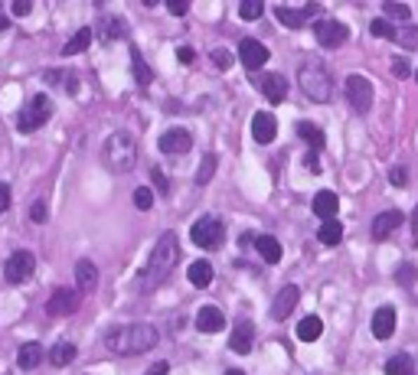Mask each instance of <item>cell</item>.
I'll use <instances>...</instances> for the list:
<instances>
[{"mask_svg": "<svg viewBox=\"0 0 418 375\" xmlns=\"http://www.w3.org/2000/svg\"><path fill=\"white\" fill-rule=\"evenodd\" d=\"M177 261H180V245H177V235L163 232L161 238H157V245H154V252H151V258H147V264H144V271L137 274V291H141V294L157 291V287H161V284L173 274Z\"/></svg>", "mask_w": 418, "mask_h": 375, "instance_id": "cell-1", "label": "cell"}, {"mask_svg": "<svg viewBox=\"0 0 418 375\" xmlns=\"http://www.w3.org/2000/svg\"><path fill=\"white\" fill-rule=\"evenodd\" d=\"M4 29H10V17L4 13V10H0V33H4Z\"/></svg>", "mask_w": 418, "mask_h": 375, "instance_id": "cell-52", "label": "cell"}, {"mask_svg": "<svg viewBox=\"0 0 418 375\" xmlns=\"http://www.w3.org/2000/svg\"><path fill=\"white\" fill-rule=\"evenodd\" d=\"M72 359H76V346H72V343H66V339L49 349V362H53V366H69Z\"/></svg>", "mask_w": 418, "mask_h": 375, "instance_id": "cell-30", "label": "cell"}, {"mask_svg": "<svg viewBox=\"0 0 418 375\" xmlns=\"http://www.w3.org/2000/svg\"><path fill=\"white\" fill-rule=\"evenodd\" d=\"M415 82H418V72H415Z\"/></svg>", "mask_w": 418, "mask_h": 375, "instance_id": "cell-55", "label": "cell"}, {"mask_svg": "<svg viewBox=\"0 0 418 375\" xmlns=\"http://www.w3.org/2000/svg\"><path fill=\"white\" fill-rule=\"evenodd\" d=\"M213 62H216L219 69H229L232 66V56H229L226 49H213Z\"/></svg>", "mask_w": 418, "mask_h": 375, "instance_id": "cell-42", "label": "cell"}, {"mask_svg": "<svg viewBox=\"0 0 418 375\" xmlns=\"http://www.w3.org/2000/svg\"><path fill=\"white\" fill-rule=\"evenodd\" d=\"M317 238H321L323 245H340V238H343V225L337 222V219H327V222L321 225Z\"/></svg>", "mask_w": 418, "mask_h": 375, "instance_id": "cell-32", "label": "cell"}, {"mask_svg": "<svg viewBox=\"0 0 418 375\" xmlns=\"http://www.w3.org/2000/svg\"><path fill=\"white\" fill-rule=\"evenodd\" d=\"M76 284H79V291H82V294L95 291V287H98V268H95V264L82 258V261L76 264Z\"/></svg>", "mask_w": 418, "mask_h": 375, "instance_id": "cell-22", "label": "cell"}, {"mask_svg": "<svg viewBox=\"0 0 418 375\" xmlns=\"http://www.w3.org/2000/svg\"><path fill=\"white\" fill-rule=\"evenodd\" d=\"M167 10H170L173 17H187V10H190V4H187V0H170V4H167Z\"/></svg>", "mask_w": 418, "mask_h": 375, "instance_id": "cell-43", "label": "cell"}, {"mask_svg": "<svg viewBox=\"0 0 418 375\" xmlns=\"http://www.w3.org/2000/svg\"><path fill=\"white\" fill-rule=\"evenodd\" d=\"M304 163H307V167L314 170V173H317V170H321V163H317V157H314V154H307V160H304Z\"/></svg>", "mask_w": 418, "mask_h": 375, "instance_id": "cell-51", "label": "cell"}, {"mask_svg": "<svg viewBox=\"0 0 418 375\" xmlns=\"http://www.w3.org/2000/svg\"><path fill=\"white\" fill-rule=\"evenodd\" d=\"M262 13H265L262 0H242V4H238V17L242 20H258Z\"/></svg>", "mask_w": 418, "mask_h": 375, "instance_id": "cell-35", "label": "cell"}, {"mask_svg": "<svg viewBox=\"0 0 418 375\" xmlns=\"http://www.w3.org/2000/svg\"><path fill=\"white\" fill-rule=\"evenodd\" d=\"M177 59H180L183 66H190V62H193V49L190 46H180V49H177Z\"/></svg>", "mask_w": 418, "mask_h": 375, "instance_id": "cell-48", "label": "cell"}, {"mask_svg": "<svg viewBox=\"0 0 418 375\" xmlns=\"http://www.w3.org/2000/svg\"><path fill=\"white\" fill-rule=\"evenodd\" d=\"M216 154H206V157H203V163H200V170H196V186H206L209 183V177H213V173H216Z\"/></svg>", "mask_w": 418, "mask_h": 375, "instance_id": "cell-33", "label": "cell"}, {"mask_svg": "<svg viewBox=\"0 0 418 375\" xmlns=\"http://www.w3.org/2000/svg\"><path fill=\"white\" fill-rule=\"evenodd\" d=\"M297 134H301V137H304V141L311 144L314 150H321L323 141H327L321 128H317V124H311V121H297Z\"/></svg>", "mask_w": 418, "mask_h": 375, "instance_id": "cell-31", "label": "cell"}, {"mask_svg": "<svg viewBox=\"0 0 418 375\" xmlns=\"http://www.w3.org/2000/svg\"><path fill=\"white\" fill-rule=\"evenodd\" d=\"M157 147H161V154H187V150L193 147V134L183 131V128H170V131L161 134V141H157Z\"/></svg>", "mask_w": 418, "mask_h": 375, "instance_id": "cell-12", "label": "cell"}, {"mask_svg": "<svg viewBox=\"0 0 418 375\" xmlns=\"http://www.w3.org/2000/svg\"><path fill=\"white\" fill-rule=\"evenodd\" d=\"M222 327H226L222 310L219 307H200V313H196V329H200V333H219Z\"/></svg>", "mask_w": 418, "mask_h": 375, "instance_id": "cell-21", "label": "cell"}, {"mask_svg": "<svg viewBox=\"0 0 418 375\" xmlns=\"http://www.w3.org/2000/svg\"><path fill=\"white\" fill-rule=\"evenodd\" d=\"M386 375H415V362H412L409 353H399L386 362Z\"/></svg>", "mask_w": 418, "mask_h": 375, "instance_id": "cell-28", "label": "cell"}, {"mask_svg": "<svg viewBox=\"0 0 418 375\" xmlns=\"http://www.w3.org/2000/svg\"><path fill=\"white\" fill-rule=\"evenodd\" d=\"M190 238H193V245H196V248L216 252L219 245L226 242V225L219 222V219H213V216H203V219H196V222H193Z\"/></svg>", "mask_w": 418, "mask_h": 375, "instance_id": "cell-6", "label": "cell"}, {"mask_svg": "<svg viewBox=\"0 0 418 375\" xmlns=\"http://www.w3.org/2000/svg\"><path fill=\"white\" fill-rule=\"evenodd\" d=\"M382 13L389 20H412V7H405V4H382Z\"/></svg>", "mask_w": 418, "mask_h": 375, "instance_id": "cell-36", "label": "cell"}, {"mask_svg": "<svg viewBox=\"0 0 418 375\" xmlns=\"http://www.w3.org/2000/svg\"><path fill=\"white\" fill-rule=\"evenodd\" d=\"M314 36L323 49H340L350 39V29L343 27L340 20H321V23H314Z\"/></svg>", "mask_w": 418, "mask_h": 375, "instance_id": "cell-8", "label": "cell"}, {"mask_svg": "<svg viewBox=\"0 0 418 375\" xmlns=\"http://www.w3.org/2000/svg\"><path fill=\"white\" fill-rule=\"evenodd\" d=\"M187 278H190L193 287H209L216 274H213V264L209 261H193L190 268H187Z\"/></svg>", "mask_w": 418, "mask_h": 375, "instance_id": "cell-24", "label": "cell"}, {"mask_svg": "<svg viewBox=\"0 0 418 375\" xmlns=\"http://www.w3.org/2000/svg\"><path fill=\"white\" fill-rule=\"evenodd\" d=\"M412 222H415V232H418V206H415V212H412Z\"/></svg>", "mask_w": 418, "mask_h": 375, "instance_id": "cell-53", "label": "cell"}, {"mask_svg": "<svg viewBox=\"0 0 418 375\" xmlns=\"http://www.w3.org/2000/svg\"><path fill=\"white\" fill-rule=\"evenodd\" d=\"M29 219H33V222L36 225H43L49 219V212H46V203H33V206H29Z\"/></svg>", "mask_w": 418, "mask_h": 375, "instance_id": "cell-40", "label": "cell"}, {"mask_svg": "<svg viewBox=\"0 0 418 375\" xmlns=\"http://www.w3.org/2000/svg\"><path fill=\"white\" fill-rule=\"evenodd\" d=\"M79 304H82V294H79L76 287H56L53 297L46 300V313H53V317H69V313L79 310Z\"/></svg>", "mask_w": 418, "mask_h": 375, "instance_id": "cell-10", "label": "cell"}, {"mask_svg": "<svg viewBox=\"0 0 418 375\" xmlns=\"http://www.w3.org/2000/svg\"><path fill=\"white\" fill-rule=\"evenodd\" d=\"M255 248H258V254H262V261H268V264L281 261V245H278V238H271V235H258Z\"/></svg>", "mask_w": 418, "mask_h": 375, "instance_id": "cell-23", "label": "cell"}, {"mask_svg": "<svg viewBox=\"0 0 418 375\" xmlns=\"http://www.w3.org/2000/svg\"><path fill=\"white\" fill-rule=\"evenodd\" d=\"M88 43H92V27H82L76 36H72L66 46H62V56H79V53H86Z\"/></svg>", "mask_w": 418, "mask_h": 375, "instance_id": "cell-27", "label": "cell"}, {"mask_svg": "<svg viewBox=\"0 0 418 375\" xmlns=\"http://www.w3.org/2000/svg\"><path fill=\"white\" fill-rule=\"evenodd\" d=\"M278 134V121L271 111H258L255 118H252V137H255L258 144H271Z\"/></svg>", "mask_w": 418, "mask_h": 375, "instance_id": "cell-17", "label": "cell"}, {"mask_svg": "<svg viewBox=\"0 0 418 375\" xmlns=\"http://www.w3.org/2000/svg\"><path fill=\"white\" fill-rule=\"evenodd\" d=\"M255 85L262 88V95H265L271 104H281L288 98V79L278 72H262V79H255Z\"/></svg>", "mask_w": 418, "mask_h": 375, "instance_id": "cell-11", "label": "cell"}, {"mask_svg": "<svg viewBox=\"0 0 418 375\" xmlns=\"http://www.w3.org/2000/svg\"><path fill=\"white\" fill-rule=\"evenodd\" d=\"M128 29H124V20H118V17H108L102 23V39H121Z\"/></svg>", "mask_w": 418, "mask_h": 375, "instance_id": "cell-34", "label": "cell"}, {"mask_svg": "<svg viewBox=\"0 0 418 375\" xmlns=\"http://www.w3.org/2000/svg\"><path fill=\"white\" fill-rule=\"evenodd\" d=\"M226 375H245V372H242V369H229Z\"/></svg>", "mask_w": 418, "mask_h": 375, "instance_id": "cell-54", "label": "cell"}, {"mask_svg": "<svg viewBox=\"0 0 418 375\" xmlns=\"http://www.w3.org/2000/svg\"><path fill=\"white\" fill-rule=\"evenodd\" d=\"M151 177H154V183H157V189H161V193H167V189H170V186H167V177H163L157 167L151 170Z\"/></svg>", "mask_w": 418, "mask_h": 375, "instance_id": "cell-47", "label": "cell"}, {"mask_svg": "<svg viewBox=\"0 0 418 375\" xmlns=\"http://www.w3.org/2000/svg\"><path fill=\"white\" fill-rule=\"evenodd\" d=\"M238 59H242V66L245 69H252V72H255V69H262L268 62V49H265V43H258V39H242V43H238Z\"/></svg>", "mask_w": 418, "mask_h": 375, "instance_id": "cell-13", "label": "cell"}, {"mask_svg": "<svg viewBox=\"0 0 418 375\" xmlns=\"http://www.w3.org/2000/svg\"><path fill=\"white\" fill-rule=\"evenodd\" d=\"M167 372H170V362H157V366H151L144 375H167Z\"/></svg>", "mask_w": 418, "mask_h": 375, "instance_id": "cell-49", "label": "cell"}, {"mask_svg": "<svg viewBox=\"0 0 418 375\" xmlns=\"http://www.w3.org/2000/svg\"><path fill=\"white\" fill-rule=\"evenodd\" d=\"M392 39H399L402 46H418V27H409V29H402V33H396Z\"/></svg>", "mask_w": 418, "mask_h": 375, "instance_id": "cell-39", "label": "cell"}, {"mask_svg": "<svg viewBox=\"0 0 418 375\" xmlns=\"http://www.w3.org/2000/svg\"><path fill=\"white\" fill-rule=\"evenodd\" d=\"M131 69H134V79H137V85H141V88H147V85H151V79H154V72H151V66L144 62V56L137 53V49H131Z\"/></svg>", "mask_w": 418, "mask_h": 375, "instance_id": "cell-29", "label": "cell"}, {"mask_svg": "<svg viewBox=\"0 0 418 375\" xmlns=\"http://www.w3.org/2000/svg\"><path fill=\"white\" fill-rule=\"evenodd\" d=\"M102 160L104 167L114 170V173H128V170L137 163V144L128 131H114L102 147Z\"/></svg>", "mask_w": 418, "mask_h": 375, "instance_id": "cell-4", "label": "cell"}, {"mask_svg": "<svg viewBox=\"0 0 418 375\" xmlns=\"http://www.w3.org/2000/svg\"><path fill=\"white\" fill-rule=\"evenodd\" d=\"M10 209V186L0 179V212H7Z\"/></svg>", "mask_w": 418, "mask_h": 375, "instance_id": "cell-44", "label": "cell"}, {"mask_svg": "<svg viewBox=\"0 0 418 375\" xmlns=\"http://www.w3.org/2000/svg\"><path fill=\"white\" fill-rule=\"evenodd\" d=\"M33 271H36V258H33V252H13L7 258V264H4V278H7L10 284H23Z\"/></svg>", "mask_w": 418, "mask_h": 375, "instance_id": "cell-9", "label": "cell"}, {"mask_svg": "<svg viewBox=\"0 0 418 375\" xmlns=\"http://www.w3.org/2000/svg\"><path fill=\"white\" fill-rule=\"evenodd\" d=\"M134 206L147 212V209L154 206V193H151V189H147V186H137V189H134Z\"/></svg>", "mask_w": 418, "mask_h": 375, "instance_id": "cell-37", "label": "cell"}, {"mask_svg": "<svg viewBox=\"0 0 418 375\" xmlns=\"http://www.w3.org/2000/svg\"><path fill=\"white\" fill-rule=\"evenodd\" d=\"M252 339H255L252 320H238L236 329H232V339H229V349L238 353V356H245V353H252Z\"/></svg>", "mask_w": 418, "mask_h": 375, "instance_id": "cell-16", "label": "cell"}, {"mask_svg": "<svg viewBox=\"0 0 418 375\" xmlns=\"http://www.w3.org/2000/svg\"><path fill=\"white\" fill-rule=\"evenodd\" d=\"M297 300H301V291H297L295 284H285L278 297L271 300V320H288V313L297 307Z\"/></svg>", "mask_w": 418, "mask_h": 375, "instance_id": "cell-15", "label": "cell"}, {"mask_svg": "<svg viewBox=\"0 0 418 375\" xmlns=\"http://www.w3.org/2000/svg\"><path fill=\"white\" fill-rule=\"evenodd\" d=\"M297 82H301V88H304V95L311 102H317V104L330 102L333 79L321 59H304V62H301V72H297Z\"/></svg>", "mask_w": 418, "mask_h": 375, "instance_id": "cell-3", "label": "cell"}, {"mask_svg": "<svg viewBox=\"0 0 418 375\" xmlns=\"http://www.w3.org/2000/svg\"><path fill=\"white\" fill-rule=\"evenodd\" d=\"M337 209H340V199H337L333 189L314 193V216H321L323 222H327V219H337Z\"/></svg>", "mask_w": 418, "mask_h": 375, "instance_id": "cell-20", "label": "cell"}, {"mask_svg": "<svg viewBox=\"0 0 418 375\" xmlns=\"http://www.w3.org/2000/svg\"><path fill=\"white\" fill-rule=\"evenodd\" d=\"M10 10H13V17H27L29 10H33V4H29V0H17Z\"/></svg>", "mask_w": 418, "mask_h": 375, "instance_id": "cell-45", "label": "cell"}, {"mask_svg": "<svg viewBox=\"0 0 418 375\" xmlns=\"http://www.w3.org/2000/svg\"><path fill=\"white\" fill-rule=\"evenodd\" d=\"M402 284H412V278H415V268H402Z\"/></svg>", "mask_w": 418, "mask_h": 375, "instance_id": "cell-50", "label": "cell"}, {"mask_svg": "<svg viewBox=\"0 0 418 375\" xmlns=\"http://www.w3.org/2000/svg\"><path fill=\"white\" fill-rule=\"evenodd\" d=\"M317 4H307V7H301V10H295V7H278L275 10V17L285 23L288 29H301V27H307V20L311 17H317Z\"/></svg>", "mask_w": 418, "mask_h": 375, "instance_id": "cell-14", "label": "cell"}, {"mask_svg": "<svg viewBox=\"0 0 418 375\" xmlns=\"http://www.w3.org/2000/svg\"><path fill=\"white\" fill-rule=\"evenodd\" d=\"M49 118H53V102H49L46 95H33V98L23 104V111L17 114V131L33 134V131H39Z\"/></svg>", "mask_w": 418, "mask_h": 375, "instance_id": "cell-5", "label": "cell"}, {"mask_svg": "<svg viewBox=\"0 0 418 375\" xmlns=\"http://www.w3.org/2000/svg\"><path fill=\"white\" fill-rule=\"evenodd\" d=\"M396 333V310L392 307H379L372 313V336L376 339H392Z\"/></svg>", "mask_w": 418, "mask_h": 375, "instance_id": "cell-19", "label": "cell"}, {"mask_svg": "<svg viewBox=\"0 0 418 375\" xmlns=\"http://www.w3.org/2000/svg\"><path fill=\"white\" fill-rule=\"evenodd\" d=\"M157 327L151 323H124V327L108 329L104 336V346L112 349L114 356H141L147 349L157 346Z\"/></svg>", "mask_w": 418, "mask_h": 375, "instance_id": "cell-2", "label": "cell"}, {"mask_svg": "<svg viewBox=\"0 0 418 375\" xmlns=\"http://www.w3.org/2000/svg\"><path fill=\"white\" fill-rule=\"evenodd\" d=\"M323 333V320L321 317H304L297 323V339H304V343H314V339H321Z\"/></svg>", "mask_w": 418, "mask_h": 375, "instance_id": "cell-26", "label": "cell"}, {"mask_svg": "<svg viewBox=\"0 0 418 375\" xmlns=\"http://www.w3.org/2000/svg\"><path fill=\"white\" fill-rule=\"evenodd\" d=\"M370 29H372V36H379V39H392V36H396V29L389 27V20H382V17L372 20Z\"/></svg>", "mask_w": 418, "mask_h": 375, "instance_id": "cell-38", "label": "cell"}, {"mask_svg": "<svg viewBox=\"0 0 418 375\" xmlns=\"http://www.w3.org/2000/svg\"><path fill=\"white\" fill-rule=\"evenodd\" d=\"M392 72L399 75V79H405L412 69H409V62H405V59H392Z\"/></svg>", "mask_w": 418, "mask_h": 375, "instance_id": "cell-46", "label": "cell"}, {"mask_svg": "<svg viewBox=\"0 0 418 375\" xmlns=\"http://www.w3.org/2000/svg\"><path fill=\"white\" fill-rule=\"evenodd\" d=\"M343 92H346V102H350V108L356 114H366L372 108V85H370V79H366V75H360V72L346 75Z\"/></svg>", "mask_w": 418, "mask_h": 375, "instance_id": "cell-7", "label": "cell"}, {"mask_svg": "<svg viewBox=\"0 0 418 375\" xmlns=\"http://www.w3.org/2000/svg\"><path fill=\"white\" fill-rule=\"evenodd\" d=\"M389 179L396 183V186H409V170H405V167H392Z\"/></svg>", "mask_w": 418, "mask_h": 375, "instance_id": "cell-41", "label": "cell"}, {"mask_svg": "<svg viewBox=\"0 0 418 375\" xmlns=\"http://www.w3.org/2000/svg\"><path fill=\"white\" fill-rule=\"evenodd\" d=\"M399 225H402V212H399V209L379 212V216H376V222H372V238H376V242H386V238H389V235L396 232Z\"/></svg>", "mask_w": 418, "mask_h": 375, "instance_id": "cell-18", "label": "cell"}, {"mask_svg": "<svg viewBox=\"0 0 418 375\" xmlns=\"http://www.w3.org/2000/svg\"><path fill=\"white\" fill-rule=\"evenodd\" d=\"M39 359H43V346H39V343H23L17 353V366L29 372V369L39 366Z\"/></svg>", "mask_w": 418, "mask_h": 375, "instance_id": "cell-25", "label": "cell"}]
</instances>
